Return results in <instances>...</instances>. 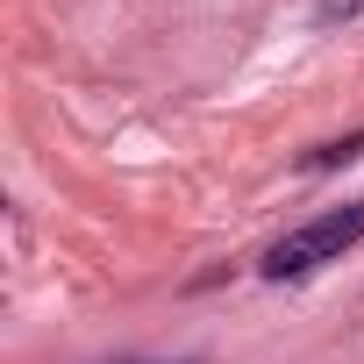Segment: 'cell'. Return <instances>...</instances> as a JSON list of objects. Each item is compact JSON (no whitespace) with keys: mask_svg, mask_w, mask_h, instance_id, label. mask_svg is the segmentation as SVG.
Listing matches in <instances>:
<instances>
[{"mask_svg":"<svg viewBox=\"0 0 364 364\" xmlns=\"http://www.w3.org/2000/svg\"><path fill=\"white\" fill-rule=\"evenodd\" d=\"M357 243H364V200L328 208V215L300 222L293 236H279V243L264 250V279H307V272H321L328 257H343V250H357Z\"/></svg>","mask_w":364,"mask_h":364,"instance_id":"cell-1","label":"cell"},{"mask_svg":"<svg viewBox=\"0 0 364 364\" xmlns=\"http://www.w3.org/2000/svg\"><path fill=\"white\" fill-rule=\"evenodd\" d=\"M350 157H364V129L343 136V143H321V150L307 157V171H336V164H350Z\"/></svg>","mask_w":364,"mask_h":364,"instance_id":"cell-2","label":"cell"},{"mask_svg":"<svg viewBox=\"0 0 364 364\" xmlns=\"http://www.w3.org/2000/svg\"><path fill=\"white\" fill-rule=\"evenodd\" d=\"M336 15H357V0H321V22H336Z\"/></svg>","mask_w":364,"mask_h":364,"instance_id":"cell-3","label":"cell"}]
</instances>
